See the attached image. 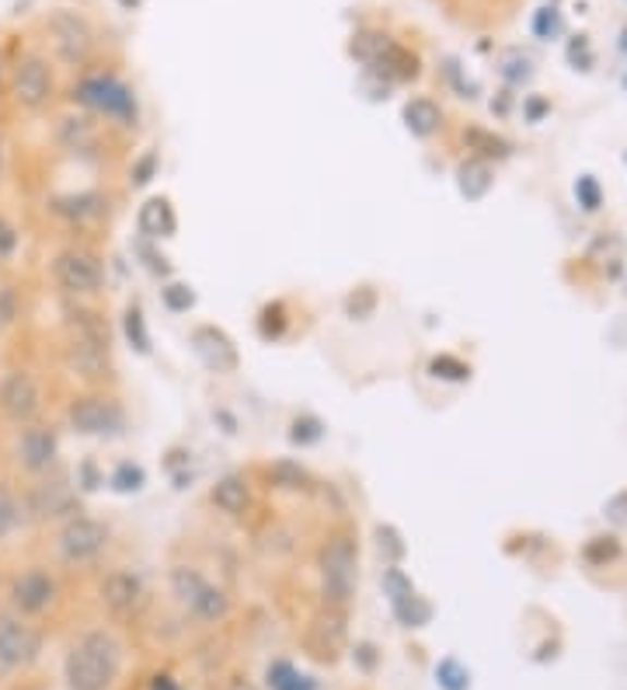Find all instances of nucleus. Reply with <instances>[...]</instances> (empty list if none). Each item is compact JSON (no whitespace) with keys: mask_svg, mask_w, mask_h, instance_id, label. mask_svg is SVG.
<instances>
[{"mask_svg":"<svg viewBox=\"0 0 627 690\" xmlns=\"http://www.w3.org/2000/svg\"><path fill=\"white\" fill-rule=\"evenodd\" d=\"M321 433H325V429H321V422L314 415H303V419L293 422L290 439H293V444H300V447H308V444H317Z\"/></svg>","mask_w":627,"mask_h":690,"instance_id":"4c0bfd02","label":"nucleus"},{"mask_svg":"<svg viewBox=\"0 0 627 690\" xmlns=\"http://www.w3.org/2000/svg\"><path fill=\"white\" fill-rule=\"evenodd\" d=\"M192 349L195 356L203 360L206 370H213V374H234L241 356L234 342L227 339V331H220L217 325H200L192 331Z\"/></svg>","mask_w":627,"mask_h":690,"instance_id":"f3484780","label":"nucleus"},{"mask_svg":"<svg viewBox=\"0 0 627 690\" xmlns=\"http://www.w3.org/2000/svg\"><path fill=\"white\" fill-rule=\"evenodd\" d=\"M52 600H57V579H52L46 569H28L11 582V604L25 617L49 610Z\"/></svg>","mask_w":627,"mask_h":690,"instance_id":"dca6fc26","label":"nucleus"},{"mask_svg":"<svg viewBox=\"0 0 627 690\" xmlns=\"http://www.w3.org/2000/svg\"><path fill=\"white\" fill-rule=\"evenodd\" d=\"M122 325H125V339H130V346L147 356V352H150V331H147V322H143V311L136 304L125 307Z\"/></svg>","mask_w":627,"mask_h":690,"instance_id":"a878e982","label":"nucleus"},{"mask_svg":"<svg viewBox=\"0 0 627 690\" xmlns=\"http://www.w3.org/2000/svg\"><path fill=\"white\" fill-rule=\"evenodd\" d=\"M268 482H273L276 488H286V492H297V488H308V471H303L297 460H276L273 468H268Z\"/></svg>","mask_w":627,"mask_h":690,"instance_id":"5701e85b","label":"nucleus"},{"mask_svg":"<svg viewBox=\"0 0 627 690\" xmlns=\"http://www.w3.org/2000/svg\"><path fill=\"white\" fill-rule=\"evenodd\" d=\"M63 363L74 377L98 384L109 377V328L95 314L84 307L67 311V346H63Z\"/></svg>","mask_w":627,"mask_h":690,"instance_id":"f257e3e1","label":"nucleus"},{"mask_svg":"<svg viewBox=\"0 0 627 690\" xmlns=\"http://www.w3.org/2000/svg\"><path fill=\"white\" fill-rule=\"evenodd\" d=\"M376 547H381V555L387 552V561L405 558L401 534H398V530H394V526H376Z\"/></svg>","mask_w":627,"mask_h":690,"instance_id":"e433bc0d","label":"nucleus"},{"mask_svg":"<svg viewBox=\"0 0 627 690\" xmlns=\"http://www.w3.org/2000/svg\"><path fill=\"white\" fill-rule=\"evenodd\" d=\"M112 488L116 492H140L143 488V482H147V474H143V468L140 464H133V460H122V464L112 471Z\"/></svg>","mask_w":627,"mask_h":690,"instance_id":"c756f323","label":"nucleus"},{"mask_svg":"<svg viewBox=\"0 0 627 690\" xmlns=\"http://www.w3.org/2000/svg\"><path fill=\"white\" fill-rule=\"evenodd\" d=\"M355 565H360V552H355V541L338 534L331 537L317 555V572H321V593H325L328 604L346 607L355 593Z\"/></svg>","mask_w":627,"mask_h":690,"instance_id":"20e7f679","label":"nucleus"},{"mask_svg":"<svg viewBox=\"0 0 627 690\" xmlns=\"http://www.w3.org/2000/svg\"><path fill=\"white\" fill-rule=\"evenodd\" d=\"M122 649L109 631H87L74 642L67 656V687L70 690H109L119 677Z\"/></svg>","mask_w":627,"mask_h":690,"instance_id":"f03ea898","label":"nucleus"},{"mask_svg":"<svg viewBox=\"0 0 627 690\" xmlns=\"http://www.w3.org/2000/svg\"><path fill=\"white\" fill-rule=\"evenodd\" d=\"M25 509L35 520H70L77 517V495L67 485V477H43L39 485L28 492Z\"/></svg>","mask_w":627,"mask_h":690,"instance_id":"4468645a","label":"nucleus"},{"mask_svg":"<svg viewBox=\"0 0 627 690\" xmlns=\"http://www.w3.org/2000/svg\"><path fill=\"white\" fill-rule=\"evenodd\" d=\"M14 247H17V230L0 217V262L11 258L14 255Z\"/></svg>","mask_w":627,"mask_h":690,"instance_id":"79ce46f5","label":"nucleus"},{"mask_svg":"<svg viewBox=\"0 0 627 690\" xmlns=\"http://www.w3.org/2000/svg\"><path fill=\"white\" fill-rule=\"evenodd\" d=\"M17 523H22V503L14 499V492L8 485H0V541H4Z\"/></svg>","mask_w":627,"mask_h":690,"instance_id":"c85d7f7f","label":"nucleus"},{"mask_svg":"<svg viewBox=\"0 0 627 690\" xmlns=\"http://www.w3.org/2000/svg\"><path fill=\"white\" fill-rule=\"evenodd\" d=\"M436 680H439L443 690H468L471 687V674L457 659H443L436 666Z\"/></svg>","mask_w":627,"mask_h":690,"instance_id":"7c9ffc66","label":"nucleus"},{"mask_svg":"<svg viewBox=\"0 0 627 690\" xmlns=\"http://www.w3.org/2000/svg\"><path fill=\"white\" fill-rule=\"evenodd\" d=\"M209 499L220 512H227V517H244L248 506H251V488H248V482L241 474H227V477H220L217 485H213Z\"/></svg>","mask_w":627,"mask_h":690,"instance_id":"6ab92c4d","label":"nucleus"},{"mask_svg":"<svg viewBox=\"0 0 627 690\" xmlns=\"http://www.w3.org/2000/svg\"><path fill=\"white\" fill-rule=\"evenodd\" d=\"M620 46H624V49H627V28H624V43H620Z\"/></svg>","mask_w":627,"mask_h":690,"instance_id":"3c124183","label":"nucleus"},{"mask_svg":"<svg viewBox=\"0 0 627 690\" xmlns=\"http://www.w3.org/2000/svg\"><path fill=\"white\" fill-rule=\"evenodd\" d=\"M52 209H57V214L67 217V220H87V217H98L101 214V199L87 192V196L57 199V203H52Z\"/></svg>","mask_w":627,"mask_h":690,"instance_id":"393cba45","label":"nucleus"},{"mask_svg":"<svg viewBox=\"0 0 627 690\" xmlns=\"http://www.w3.org/2000/svg\"><path fill=\"white\" fill-rule=\"evenodd\" d=\"M268 687H273V690H317V683L311 677L297 674L290 663H273V666H268Z\"/></svg>","mask_w":627,"mask_h":690,"instance_id":"b1692460","label":"nucleus"},{"mask_svg":"<svg viewBox=\"0 0 627 690\" xmlns=\"http://www.w3.org/2000/svg\"><path fill=\"white\" fill-rule=\"evenodd\" d=\"M433 377H439V380H471V366L468 363H460L457 356H436L433 360Z\"/></svg>","mask_w":627,"mask_h":690,"instance_id":"c9c22d12","label":"nucleus"},{"mask_svg":"<svg viewBox=\"0 0 627 690\" xmlns=\"http://www.w3.org/2000/svg\"><path fill=\"white\" fill-rule=\"evenodd\" d=\"M52 279H57V287L67 296H92L101 290L105 269L95 252H87V247H67V252H60L57 262H52Z\"/></svg>","mask_w":627,"mask_h":690,"instance_id":"6e6552de","label":"nucleus"},{"mask_svg":"<svg viewBox=\"0 0 627 690\" xmlns=\"http://www.w3.org/2000/svg\"><path fill=\"white\" fill-rule=\"evenodd\" d=\"M373 307H376V293H373L370 287L355 290V293L349 296V314H352V317H370Z\"/></svg>","mask_w":627,"mask_h":690,"instance_id":"a19ab883","label":"nucleus"},{"mask_svg":"<svg viewBox=\"0 0 627 690\" xmlns=\"http://www.w3.org/2000/svg\"><path fill=\"white\" fill-rule=\"evenodd\" d=\"M70 426H74L81 436H109L122 426V412L116 409V401L98 398V395H84L70 404Z\"/></svg>","mask_w":627,"mask_h":690,"instance_id":"2eb2a0df","label":"nucleus"},{"mask_svg":"<svg viewBox=\"0 0 627 690\" xmlns=\"http://www.w3.org/2000/svg\"><path fill=\"white\" fill-rule=\"evenodd\" d=\"M46 32L52 52L67 66H84L95 52V28L87 25V17L74 8H57L46 14Z\"/></svg>","mask_w":627,"mask_h":690,"instance_id":"39448f33","label":"nucleus"},{"mask_svg":"<svg viewBox=\"0 0 627 690\" xmlns=\"http://www.w3.org/2000/svg\"><path fill=\"white\" fill-rule=\"evenodd\" d=\"M558 28H562V17H558V11H554V8H541L533 14V32L541 35V39H551Z\"/></svg>","mask_w":627,"mask_h":690,"instance_id":"58836bf2","label":"nucleus"},{"mask_svg":"<svg viewBox=\"0 0 627 690\" xmlns=\"http://www.w3.org/2000/svg\"><path fill=\"white\" fill-rule=\"evenodd\" d=\"M4 70H8V63H4V52H0V84H4Z\"/></svg>","mask_w":627,"mask_h":690,"instance_id":"de8ad7c7","label":"nucleus"},{"mask_svg":"<svg viewBox=\"0 0 627 690\" xmlns=\"http://www.w3.org/2000/svg\"><path fill=\"white\" fill-rule=\"evenodd\" d=\"M52 87H57V81H52V70H49V63L43 57H35V52L14 66L11 98H14L17 109L43 112L46 105L52 101Z\"/></svg>","mask_w":627,"mask_h":690,"instance_id":"9b49d317","label":"nucleus"},{"mask_svg":"<svg viewBox=\"0 0 627 690\" xmlns=\"http://www.w3.org/2000/svg\"><path fill=\"white\" fill-rule=\"evenodd\" d=\"M0 174H4V147H0Z\"/></svg>","mask_w":627,"mask_h":690,"instance_id":"8fccbe9b","label":"nucleus"},{"mask_svg":"<svg viewBox=\"0 0 627 690\" xmlns=\"http://www.w3.org/2000/svg\"><path fill=\"white\" fill-rule=\"evenodd\" d=\"M43 652V634L22 617H0V680L28 669Z\"/></svg>","mask_w":627,"mask_h":690,"instance_id":"9d476101","label":"nucleus"},{"mask_svg":"<svg viewBox=\"0 0 627 690\" xmlns=\"http://www.w3.org/2000/svg\"><path fill=\"white\" fill-rule=\"evenodd\" d=\"M119 4H122L125 11H133V8H140V0H119Z\"/></svg>","mask_w":627,"mask_h":690,"instance_id":"49530a36","label":"nucleus"},{"mask_svg":"<svg viewBox=\"0 0 627 690\" xmlns=\"http://www.w3.org/2000/svg\"><path fill=\"white\" fill-rule=\"evenodd\" d=\"M405 126H408L411 136L429 140L433 133H439V126H443V109L433 98H411L405 105Z\"/></svg>","mask_w":627,"mask_h":690,"instance_id":"aec40b11","label":"nucleus"},{"mask_svg":"<svg viewBox=\"0 0 627 690\" xmlns=\"http://www.w3.org/2000/svg\"><path fill=\"white\" fill-rule=\"evenodd\" d=\"M624 87H627V74H624Z\"/></svg>","mask_w":627,"mask_h":690,"instance_id":"603ef678","label":"nucleus"},{"mask_svg":"<svg viewBox=\"0 0 627 690\" xmlns=\"http://www.w3.org/2000/svg\"><path fill=\"white\" fill-rule=\"evenodd\" d=\"M171 593L178 596V604H182L192 617H200V621H220L230 610V600L224 590L213 586L209 579H203L189 565H178L171 569Z\"/></svg>","mask_w":627,"mask_h":690,"instance_id":"0eeeda50","label":"nucleus"},{"mask_svg":"<svg viewBox=\"0 0 627 690\" xmlns=\"http://www.w3.org/2000/svg\"><path fill=\"white\" fill-rule=\"evenodd\" d=\"M154 171H157V154H154V150H147V154H143L140 161L133 165L130 182H133V185H147V182L154 179Z\"/></svg>","mask_w":627,"mask_h":690,"instance_id":"ea45409f","label":"nucleus"},{"mask_svg":"<svg viewBox=\"0 0 627 690\" xmlns=\"http://www.w3.org/2000/svg\"><path fill=\"white\" fill-rule=\"evenodd\" d=\"M150 690H182V687H178V683H174L171 677H154Z\"/></svg>","mask_w":627,"mask_h":690,"instance_id":"c03bdc74","label":"nucleus"},{"mask_svg":"<svg viewBox=\"0 0 627 690\" xmlns=\"http://www.w3.org/2000/svg\"><path fill=\"white\" fill-rule=\"evenodd\" d=\"M160 300H165V307L171 314H185L195 307V293H192V287H185V282H168V287L160 290Z\"/></svg>","mask_w":627,"mask_h":690,"instance_id":"473e14b6","label":"nucleus"},{"mask_svg":"<svg viewBox=\"0 0 627 690\" xmlns=\"http://www.w3.org/2000/svg\"><path fill=\"white\" fill-rule=\"evenodd\" d=\"M43 409V391L39 380H35L28 370H11L0 380V415H4L11 426H28L35 422Z\"/></svg>","mask_w":627,"mask_h":690,"instance_id":"f8f14e48","label":"nucleus"},{"mask_svg":"<svg viewBox=\"0 0 627 690\" xmlns=\"http://www.w3.org/2000/svg\"><path fill=\"white\" fill-rule=\"evenodd\" d=\"M352 57L366 66V74L381 77L384 84H401L419 77V57L405 49L387 32H355L352 35Z\"/></svg>","mask_w":627,"mask_h":690,"instance_id":"7ed1b4c3","label":"nucleus"},{"mask_svg":"<svg viewBox=\"0 0 627 690\" xmlns=\"http://www.w3.org/2000/svg\"><path fill=\"white\" fill-rule=\"evenodd\" d=\"M63 140L70 150H84L95 144V130L87 119H63Z\"/></svg>","mask_w":627,"mask_h":690,"instance_id":"2f4dec72","label":"nucleus"},{"mask_svg":"<svg viewBox=\"0 0 627 690\" xmlns=\"http://www.w3.org/2000/svg\"><path fill=\"white\" fill-rule=\"evenodd\" d=\"M17 464H22L28 474H49L52 464H57L60 457V439L52 426H43V422H28L17 433Z\"/></svg>","mask_w":627,"mask_h":690,"instance_id":"ddd939ff","label":"nucleus"},{"mask_svg":"<svg viewBox=\"0 0 627 690\" xmlns=\"http://www.w3.org/2000/svg\"><path fill=\"white\" fill-rule=\"evenodd\" d=\"M384 593L390 596V607H394V604H401V600L415 596V586H411V579L398 569V565H390L384 572Z\"/></svg>","mask_w":627,"mask_h":690,"instance_id":"72a5a7b5","label":"nucleus"},{"mask_svg":"<svg viewBox=\"0 0 627 690\" xmlns=\"http://www.w3.org/2000/svg\"><path fill=\"white\" fill-rule=\"evenodd\" d=\"M140 234L147 238H171L174 234V214L168 199H150L140 209Z\"/></svg>","mask_w":627,"mask_h":690,"instance_id":"412c9836","label":"nucleus"},{"mask_svg":"<svg viewBox=\"0 0 627 690\" xmlns=\"http://www.w3.org/2000/svg\"><path fill=\"white\" fill-rule=\"evenodd\" d=\"M394 617H398L405 628H422V625H429V617H433V607L415 593V596L401 600V604H394Z\"/></svg>","mask_w":627,"mask_h":690,"instance_id":"bb28decb","label":"nucleus"},{"mask_svg":"<svg viewBox=\"0 0 627 690\" xmlns=\"http://www.w3.org/2000/svg\"><path fill=\"white\" fill-rule=\"evenodd\" d=\"M230 690H255V687H248V683H234V687H230Z\"/></svg>","mask_w":627,"mask_h":690,"instance_id":"09e8293b","label":"nucleus"},{"mask_svg":"<svg viewBox=\"0 0 627 690\" xmlns=\"http://www.w3.org/2000/svg\"><path fill=\"white\" fill-rule=\"evenodd\" d=\"M576 199H579V206L586 209V214H596V209L603 206V189H600V182L593 179V174H582V179L576 182Z\"/></svg>","mask_w":627,"mask_h":690,"instance_id":"f704fd0d","label":"nucleus"},{"mask_svg":"<svg viewBox=\"0 0 627 690\" xmlns=\"http://www.w3.org/2000/svg\"><path fill=\"white\" fill-rule=\"evenodd\" d=\"M74 101L84 105V109H92L105 119H116L125 122V126H133L136 122V95L116 77H84L74 87Z\"/></svg>","mask_w":627,"mask_h":690,"instance_id":"423d86ee","label":"nucleus"},{"mask_svg":"<svg viewBox=\"0 0 627 690\" xmlns=\"http://www.w3.org/2000/svg\"><path fill=\"white\" fill-rule=\"evenodd\" d=\"M457 179H460V192H463V196H468V199H481L492 189V168L485 161H478V157H471V161H463L457 168Z\"/></svg>","mask_w":627,"mask_h":690,"instance_id":"4be33fe9","label":"nucleus"},{"mask_svg":"<svg viewBox=\"0 0 627 690\" xmlns=\"http://www.w3.org/2000/svg\"><path fill=\"white\" fill-rule=\"evenodd\" d=\"M547 109V105L544 101H530V119H536V116H541Z\"/></svg>","mask_w":627,"mask_h":690,"instance_id":"a18cd8bd","label":"nucleus"},{"mask_svg":"<svg viewBox=\"0 0 627 690\" xmlns=\"http://www.w3.org/2000/svg\"><path fill=\"white\" fill-rule=\"evenodd\" d=\"M143 600H147V590H143V579L136 572H112L105 576L101 582V604L109 607L116 617H130L143 607Z\"/></svg>","mask_w":627,"mask_h":690,"instance_id":"a211bd4d","label":"nucleus"},{"mask_svg":"<svg viewBox=\"0 0 627 690\" xmlns=\"http://www.w3.org/2000/svg\"><path fill=\"white\" fill-rule=\"evenodd\" d=\"M17 314V296L14 290H0V328H8Z\"/></svg>","mask_w":627,"mask_h":690,"instance_id":"37998d69","label":"nucleus"},{"mask_svg":"<svg viewBox=\"0 0 627 690\" xmlns=\"http://www.w3.org/2000/svg\"><path fill=\"white\" fill-rule=\"evenodd\" d=\"M109 547V526L95 517H70L57 534V552L67 565L95 561Z\"/></svg>","mask_w":627,"mask_h":690,"instance_id":"1a4fd4ad","label":"nucleus"},{"mask_svg":"<svg viewBox=\"0 0 627 690\" xmlns=\"http://www.w3.org/2000/svg\"><path fill=\"white\" fill-rule=\"evenodd\" d=\"M463 144H468V150L489 154V157H506L509 154L506 140H498V136H492L485 130H468V133H463Z\"/></svg>","mask_w":627,"mask_h":690,"instance_id":"cd10ccee","label":"nucleus"}]
</instances>
